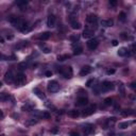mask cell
Here are the masks:
<instances>
[{
  "label": "cell",
  "mask_w": 136,
  "mask_h": 136,
  "mask_svg": "<svg viewBox=\"0 0 136 136\" xmlns=\"http://www.w3.org/2000/svg\"><path fill=\"white\" fill-rule=\"evenodd\" d=\"M58 72H61L63 74L64 78L66 79H70L73 74V71H72V68L70 66H67V67H60L58 69Z\"/></svg>",
  "instance_id": "cell-1"
},
{
  "label": "cell",
  "mask_w": 136,
  "mask_h": 136,
  "mask_svg": "<svg viewBox=\"0 0 136 136\" xmlns=\"http://www.w3.org/2000/svg\"><path fill=\"white\" fill-rule=\"evenodd\" d=\"M14 82H15V84L17 85V86H22V85L27 82V78H26V76L22 72L17 73V76L14 78Z\"/></svg>",
  "instance_id": "cell-2"
},
{
  "label": "cell",
  "mask_w": 136,
  "mask_h": 136,
  "mask_svg": "<svg viewBox=\"0 0 136 136\" xmlns=\"http://www.w3.org/2000/svg\"><path fill=\"white\" fill-rule=\"evenodd\" d=\"M48 90H49L50 93H57L58 92V89H60V85L57 81H50L49 83H48Z\"/></svg>",
  "instance_id": "cell-3"
},
{
  "label": "cell",
  "mask_w": 136,
  "mask_h": 136,
  "mask_svg": "<svg viewBox=\"0 0 136 136\" xmlns=\"http://www.w3.org/2000/svg\"><path fill=\"white\" fill-rule=\"evenodd\" d=\"M98 45H99V41H98L97 38H90L89 41L86 43V46L89 50H95L96 48L98 47Z\"/></svg>",
  "instance_id": "cell-4"
},
{
  "label": "cell",
  "mask_w": 136,
  "mask_h": 136,
  "mask_svg": "<svg viewBox=\"0 0 136 136\" xmlns=\"http://www.w3.org/2000/svg\"><path fill=\"white\" fill-rule=\"evenodd\" d=\"M113 88H114V84L111 81H104L102 83V85H101V89L103 92H108V90H111Z\"/></svg>",
  "instance_id": "cell-5"
},
{
  "label": "cell",
  "mask_w": 136,
  "mask_h": 136,
  "mask_svg": "<svg viewBox=\"0 0 136 136\" xmlns=\"http://www.w3.org/2000/svg\"><path fill=\"white\" fill-rule=\"evenodd\" d=\"M96 111V105H89L87 106V107H85V110L83 111V113H82V115L83 116H89L92 115V114H94Z\"/></svg>",
  "instance_id": "cell-6"
},
{
  "label": "cell",
  "mask_w": 136,
  "mask_h": 136,
  "mask_svg": "<svg viewBox=\"0 0 136 136\" xmlns=\"http://www.w3.org/2000/svg\"><path fill=\"white\" fill-rule=\"evenodd\" d=\"M14 74H13V71L12 70H9L7 71L4 74V81L7 82V83H12V82H14Z\"/></svg>",
  "instance_id": "cell-7"
},
{
  "label": "cell",
  "mask_w": 136,
  "mask_h": 136,
  "mask_svg": "<svg viewBox=\"0 0 136 136\" xmlns=\"http://www.w3.org/2000/svg\"><path fill=\"white\" fill-rule=\"evenodd\" d=\"M97 20H98V16L96 14H89V15H87V17H86L87 23H90V25H95V23L97 22Z\"/></svg>",
  "instance_id": "cell-8"
},
{
  "label": "cell",
  "mask_w": 136,
  "mask_h": 136,
  "mask_svg": "<svg viewBox=\"0 0 136 136\" xmlns=\"http://www.w3.org/2000/svg\"><path fill=\"white\" fill-rule=\"evenodd\" d=\"M55 21H57V18H55L54 15H49L47 19V26L49 28H53L55 26Z\"/></svg>",
  "instance_id": "cell-9"
},
{
  "label": "cell",
  "mask_w": 136,
  "mask_h": 136,
  "mask_svg": "<svg viewBox=\"0 0 136 136\" xmlns=\"http://www.w3.org/2000/svg\"><path fill=\"white\" fill-rule=\"evenodd\" d=\"M90 72H92V67L88 65H86V66H83L81 69V71H80V76H82V77H84V76H87V74H89Z\"/></svg>",
  "instance_id": "cell-10"
},
{
  "label": "cell",
  "mask_w": 136,
  "mask_h": 136,
  "mask_svg": "<svg viewBox=\"0 0 136 136\" xmlns=\"http://www.w3.org/2000/svg\"><path fill=\"white\" fill-rule=\"evenodd\" d=\"M87 103H88V99H87L86 97H80V98H78V100H77L76 105L77 106H84V105H86Z\"/></svg>",
  "instance_id": "cell-11"
},
{
  "label": "cell",
  "mask_w": 136,
  "mask_h": 136,
  "mask_svg": "<svg viewBox=\"0 0 136 136\" xmlns=\"http://www.w3.org/2000/svg\"><path fill=\"white\" fill-rule=\"evenodd\" d=\"M70 26L73 30H79L81 28V23L77 21V19H74V18H70Z\"/></svg>",
  "instance_id": "cell-12"
},
{
  "label": "cell",
  "mask_w": 136,
  "mask_h": 136,
  "mask_svg": "<svg viewBox=\"0 0 136 136\" xmlns=\"http://www.w3.org/2000/svg\"><path fill=\"white\" fill-rule=\"evenodd\" d=\"M82 35H83L84 38H93V37H94V31L85 29L83 31V33H82Z\"/></svg>",
  "instance_id": "cell-13"
},
{
  "label": "cell",
  "mask_w": 136,
  "mask_h": 136,
  "mask_svg": "<svg viewBox=\"0 0 136 136\" xmlns=\"http://www.w3.org/2000/svg\"><path fill=\"white\" fill-rule=\"evenodd\" d=\"M50 36H51V33L50 32H43L38 35V38L42 39V41H46V39H49Z\"/></svg>",
  "instance_id": "cell-14"
},
{
  "label": "cell",
  "mask_w": 136,
  "mask_h": 136,
  "mask_svg": "<svg viewBox=\"0 0 136 136\" xmlns=\"http://www.w3.org/2000/svg\"><path fill=\"white\" fill-rule=\"evenodd\" d=\"M94 131V126L93 124H86L84 128V134L85 135H89L90 133Z\"/></svg>",
  "instance_id": "cell-15"
},
{
  "label": "cell",
  "mask_w": 136,
  "mask_h": 136,
  "mask_svg": "<svg viewBox=\"0 0 136 136\" xmlns=\"http://www.w3.org/2000/svg\"><path fill=\"white\" fill-rule=\"evenodd\" d=\"M68 116L71 117V118H77V117L80 116V112L78 110H71L68 112Z\"/></svg>",
  "instance_id": "cell-16"
},
{
  "label": "cell",
  "mask_w": 136,
  "mask_h": 136,
  "mask_svg": "<svg viewBox=\"0 0 136 136\" xmlns=\"http://www.w3.org/2000/svg\"><path fill=\"white\" fill-rule=\"evenodd\" d=\"M128 53H129V50L127 49V48L122 47L120 48V49L118 50V55L119 57H126V55H128Z\"/></svg>",
  "instance_id": "cell-17"
},
{
  "label": "cell",
  "mask_w": 136,
  "mask_h": 136,
  "mask_svg": "<svg viewBox=\"0 0 136 136\" xmlns=\"http://www.w3.org/2000/svg\"><path fill=\"white\" fill-rule=\"evenodd\" d=\"M33 92H34V94H35L37 97L39 98V99H45V98H46V96L44 95V93L41 92V90H39L38 88H34Z\"/></svg>",
  "instance_id": "cell-18"
},
{
  "label": "cell",
  "mask_w": 136,
  "mask_h": 136,
  "mask_svg": "<svg viewBox=\"0 0 136 136\" xmlns=\"http://www.w3.org/2000/svg\"><path fill=\"white\" fill-rule=\"evenodd\" d=\"M121 116H123V117H128V116H131L134 114V111L133 110H122L121 111Z\"/></svg>",
  "instance_id": "cell-19"
},
{
  "label": "cell",
  "mask_w": 136,
  "mask_h": 136,
  "mask_svg": "<svg viewBox=\"0 0 136 136\" xmlns=\"http://www.w3.org/2000/svg\"><path fill=\"white\" fill-rule=\"evenodd\" d=\"M113 20L112 19H108V20H101V25H102L103 27H112L113 26Z\"/></svg>",
  "instance_id": "cell-20"
},
{
  "label": "cell",
  "mask_w": 136,
  "mask_h": 136,
  "mask_svg": "<svg viewBox=\"0 0 136 136\" xmlns=\"http://www.w3.org/2000/svg\"><path fill=\"white\" fill-rule=\"evenodd\" d=\"M10 98H11V96L9 94H7V93H2V94H0V100L1 101H9Z\"/></svg>",
  "instance_id": "cell-21"
},
{
  "label": "cell",
  "mask_w": 136,
  "mask_h": 136,
  "mask_svg": "<svg viewBox=\"0 0 136 136\" xmlns=\"http://www.w3.org/2000/svg\"><path fill=\"white\" fill-rule=\"evenodd\" d=\"M82 52H83V48H82L81 46H78L77 48H74V50H73V54L74 55H80Z\"/></svg>",
  "instance_id": "cell-22"
},
{
  "label": "cell",
  "mask_w": 136,
  "mask_h": 136,
  "mask_svg": "<svg viewBox=\"0 0 136 136\" xmlns=\"http://www.w3.org/2000/svg\"><path fill=\"white\" fill-rule=\"evenodd\" d=\"M68 57H69V55H67V54H61L57 57V61L58 62H64V61L68 60Z\"/></svg>",
  "instance_id": "cell-23"
},
{
  "label": "cell",
  "mask_w": 136,
  "mask_h": 136,
  "mask_svg": "<svg viewBox=\"0 0 136 136\" xmlns=\"http://www.w3.org/2000/svg\"><path fill=\"white\" fill-rule=\"evenodd\" d=\"M115 122H116V118H115V117H111V118L107 119V121H106V124H107L108 127H111V126H113Z\"/></svg>",
  "instance_id": "cell-24"
},
{
  "label": "cell",
  "mask_w": 136,
  "mask_h": 136,
  "mask_svg": "<svg viewBox=\"0 0 136 136\" xmlns=\"http://www.w3.org/2000/svg\"><path fill=\"white\" fill-rule=\"evenodd\" d=\"M37 122H38V120H37V119H35V120H34V119H30V120H28L26 122V124L28 127H30V126H34V124H36Z\"/></svg>",
  "instance_id": "cell-25"
},
{
  "label": "cell",
  "mask_w": 136,
  "mask_h": 136,
  "mask_svg": "<svg viewBox=\"0 0 136 136\" xmlns=\"http://www.w3.org/2000/svg\"><path fill=\"white\" fill-rule=\"evenodd\" d=\"M41 117L43 119H49L50 117H51V115H50L48 112H43V113L41 114Z\"/></svg>",
  "instance_id": "cell-26"
},
{
  "label": "cell",
  "mask_w": 136,
  "mask_h": 136,
  "mask_svg": "<svg viewBox=\"0 0 136 136\" xmlns=\"http://www.w3.org/2000/svg\"><path fill=\"white\" fill-rule=\"evenodd\" d=\"M118 18H119V20H120V21H124V20H126V18H127L126 13H124V12H120V13H119Z\"/></svg>",
  "instance_id": "cell-27"
},
{
  "label": "cell",
  "mask_w": 136,
  "mask_h": 136,
  "mask_svg": "<svg viewBox=\"0 0 136 136\" xmlns=\"http://www.w3.org/2000/svg\"><path fill=\"white\" fill-rule=\"evenodd\" d=\"M130 126V123L129 122H120V123H119V128H120V129H127L128 127Z\"/></svg>",
  "instance_id": "cell-28"
},
{
  "label": "cell",
  "mask_w": 136,
  "mask_h": 136,
  "mask_svg": "<svg viewBox=\"0 0 136 136\" xmlns=\"http://www.w3.org/2000/svg\"><path fill=\"white\" fill-rule=\"evenodd\" d=\"M104 104L105 105H112L113 104V99H112V98H106V99H104Z\"/></svg>",
  "instance_id": "cell-29"
},
{
  "label": "cell",
  "mask_w": 136,
  "mask_h": 136,
  "mask_svg": "<svg viewBox=\"0 0 136 136\" xmlns=\"http://www.w3.org/2000/svg\"><path fill=\"white\" fill-rule=\"evenodd\" d=\"M27 67H28V65H27L26 63H20L19 65H18V68H19L20 70H26Z\"/></svg>",
  "instance_id": "cell-30"
},
{
  "label": "cell",
  "mask_w": 136,
  "mask_h": 136,
  "mask_svg": "<svg viewBox=\"0 0 136 136\" xmlns=\"http://www.w3.org/2000/svg\"><path fill=\"white\" fill-rule=\"evenodd\" d=\"M70 41L73 42V43H77L79 41V36L78 35H71L70 36Z\"/></svg>",
  "instance_id": "cell-31"
},
{
  "label": "cell",
  "mask_w": 136,
  "mask_h": 136,
  "mask_svg": "<svg viewBox=\"0 0 136 136\" xmlns=\"http://www.w3.org/2000/svg\"><path fill=\"white\" fill-rule=\"evenodd\" d=\"M43 52H44V53H50V52H51V48L44 47V48H43Z\"/></svg>",
  "instance_id": "cell-32"
},
{
  "label": "cell",
  "mask_w": 136,
  "mask_h": 136,
  "mask_svg": "<svg viewBox=\"0 0 136 136\" xmlns=\"http://www.w3.org/2000/svg\"><path fill=\"white\" fill-rule=\"evenodd\" d=\"M114 73H115V69L114 68H108L106 70V74H114Z\"/></svg>",
  "instance_id": "cell-33"
},
{
  "label": "cell",
  "mask_w": 136,
  "mask_h": 136,
  "mask_svg": "<svg viewBox=\"0 0 136 136\" xmlns=\"http://www.w3.org/2000/svg\"><path fill=\"white\" fill-rule=\"evenodd\" d=\"M94 81H95L94 79H90V80H88V81L86 82V86H87V87H90V86L93 85V83H94Z\"/></svg>",
  "instance_id": "cell-34"
},
{
  "label": "cell",
  "mask_w": 136,
  "mask_h": 136,
  "mask_svg": "<svg viewBox=\"0 0 136 136\" xmlns=\"http://www.w3.org/2000/svg\"><path fill=\"white\" fill-rule=\"evenodd\" d=\"M16 4H18V5H27L28 4V1H26V0H23V1H17L16 2Z\"/></svg>",
  "instance_id": "cell-35"
},
{
  "label": "cell",
  "mask_w": 136,
  "mask_h": 136,
  "mask_svg": "<svg viewBox=\"0 0 136 136\" xmlns=\"http://www.w3.org/2000/svg\"><path fill=\"white\" fill-rule=\"evenodd\" d=\"M119 89H120L121 95L123 96L124 95V87H123V84H122V83H120V85H119Z\"/></svg>",
  "instance_id": "cell-36"
},
{
  "label": "cell",
  "mask_w": 136,
  "mask_h": 136,
  "mask_svg": "<svg viewBox=\"0 0 136 136\" xmlns=\"http://www.w3.org/2000/svg\"><path fill=\"white\" fill-rule=\"evenodd\" d=\"M69 136H80V134L77 131H71L69 133Z\"/></svg>",
  "instance_id": "cell-37"
},
{
  "label": "cell",
  "mask_w": 136,
  "mask_h": 136,
  "mask_svg": "<svg viewBox=\"0 0 136 136\" xmlns=\"http://www.w3.org/2000/svg\"><path fill=\"white\" fill-rule=\"evenodd\" d=\"M108 3H110L112 7H116V5H117V1H116V0H110V1H108Z\"/></svg>",
  "instance_id": "cell-38"
},
{
  "label": "cell",
  "mask_w": 136,
  "mask_h": 136,
  "mask_svg": "<svg viewBox=\"0 0 136 136\" xmlns=\"http://www.w3.org/2000/svg\"><path fill=\"white\" fill-rule=\"evenodd\" d=\"M121 37H122L123 39H128V38H129V35H128L127 33H122V34H121Z\"/></svg>",
  "instance_id": "cell-39"
},
{
  "label": "cell",
  "mask_w": 136,
  "mask_h": 136,
  "mask_svg": "<svg viewBox=\"0 0 136 136\" xmlns=\"http://www.w3.org/2000/svg\"><path fill=\"white\" fill-rule=\"evenodd\" d=\"M51 76H52V71H50V70L46 71V77H51Z\"/></svg>",
  "instance_id": "cell-40"
},
{
  "label": "cell",
  "mask_w": 136,
  "mask_h": 136,
  "mask_svg": "<svg viewBox=\"0 0 136 136\" xmlns=\"http://www.w3.org/2000/svg\"><path fill=\"white\" fill-rule=\"evenodd\" d=\"M112 45H113V46H117V45H118V41H116V39L112 41Z\"/></svg>",
  "instance_id": "cell-41"
},
{
  "label": "cell",
  "mask_w": 136,
  "mask_h": 136,
  "mask_svg": "<svg viewBox=\"0 0 136 136\" xmlns=\"http://www.w3.org/2000/svg\"><path fill=\"white\" fill-rule=\"evenodd\" d=\"M3 116H4V114H3V112H2L1 110H0V119H1V118H3Z\"/></svg>",
  "instance_id": "cell-42"
},
{
  "label": "cell",
  "mask_w": 136,
  "mask_h": 136,
  "mask_svg": "<svg viewBox=\"0 0 136 136\" xmlns=\"http://www.w3.org/2000/svg\"><path fill=\"white\" fill-rule=\"evenodd\" d=\"M131 88H133V89L135 88V82H133V83H131Z\"/></svg>",
  "instance_id": "cell-43"
},
{
  "label": "cell",
  "mask_w": 136,
  "mask_h": 136,
  "mask_svg": "<svg viewBox=\"0 0 136 136\" xmlns=\"http://www.w3.org/2000/svg\"><path fill=\"white\" fill-rule=\"evenodd\" d=\"M13 38V35H7V39H12Z\"/></svg>",
  "instance_id": "cell-44"
},
{
  "label": "cell",
  "mask_w": 136,
  "mask_h": 136,
  "mask_svg": "<svg viewBox=\"0 0 136 136\" xmlns=\"http://www.w3.org/2000/svg\"><path fill=\"white\" fill-rule=\"evenodd\" d=\"M0 43H3V38H2L1 36H0Z\"/></svg>",
  "instance_id": "cell-45"
},
{
  "label": "cell",
  "mask_w": 136,
  "mask_h": 136,
  "mask_svg": "<svg viewBox=\"0 0 136 136\" xmlns=\"http://www.w3.org/2000/svg\"><path fill=\"white\" fill-rule=\"evenodd\" d=\"M2 57H3V55H2V54H1V53H0V60H1V58H2Z\"/></svg>",
  "instance_id": "cell-46"
},
{
  "label": "cell",
  "mask_w": 136,
  "mask_h": 136,
  "mask_svg": "<svg viewBox=\"0 0 136 136\" xmlns=\"http://www.w3.org/2000/svg\"><path fill=\"white\" fill-rule=\"evenodd\" d=\"M2 86V83H1V82H0V87H1Z\"/></svg>",
  "instance_id": "cell-47"
},
{
  "label": "cell",
  "mask_w": 136,
  "mask_h": 136,
  "mask_svg": "<svg viewBox=\"0 0 136 136\" xmlns=\"http://www.w3.org/2000/svg\"><path fill=\"white\" fill-rule=\"evenodd\" d=\"M0 136H5V135H0Z\"/></svg>",
  "instance_id": "cell-48"
}]
</instances>
